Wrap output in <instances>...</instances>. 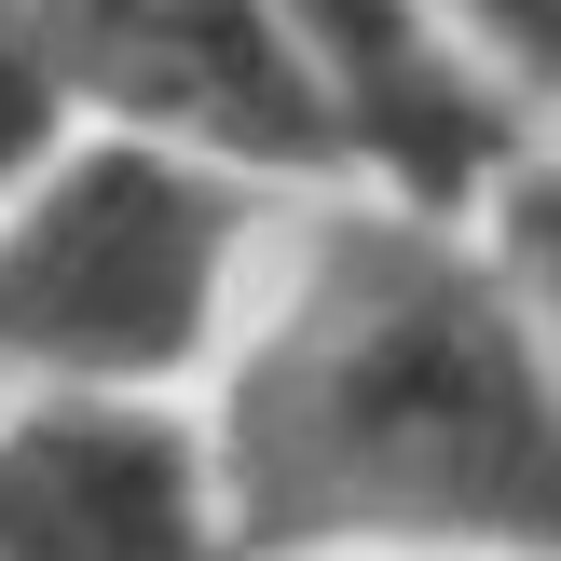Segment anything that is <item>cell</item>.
<instances>
[{
  "label": "cell",
  "instance_id": "obj_1",
  "mask_svg": "<svg viewBox=\"0 0 561 561\" xmlns=\"http://www.w3.org/2000/svg\"><path fill=\"white\" fill-rule=\"evenodd\" d=\"M261 535H507L561 548V370L493 274L411 233H329L233 411Z\"/></svg>",
  "mask_w": 561,
  "mask_h": 561
},
{
  "label": "cell",
  "instance_id": "obj_2",
  "mask_svg": "<svg viewBox=\"0 0 561 561\" xmlns=\"http://www.w3.org/2000/svg\"><path fill=\"white\" fill-rule=\"evenodd\" d=\"M233 206L151 151H110L0 247V356L55 370H164L206 329Z\"/></svg>",
  "mask_w": 561,
  "mask_h": 561
},
{
  "label": "cell",
  "instance_id": "obj_3",
  "mask_svg": "<svg viewBox=\"0 0 561 561\" xmlns=\"http://www.w3.org/2000/svg\"><path fill=\"white\" fill-rule=\"evenodd\" d=\"M42 27H55V69H82L96 96L151 110V124H206L274 164L329 151V96L288 55L274 0H42Z\"/></svg>",
  "mask_w": 561,
  "mask_h": 561
},
{
  "label": "cell",
  "instance_id": "obj_4",
  "mask_svg": "<svg viewBox=\"0 0 561 561\" xmlns=\"http://www.w3.org/2000/svg\"><path fill=\"white\" fill-rule=\"evenodd\" d=\"M0 561H219L164 425L55 411L0 438Z\"/></svg>",
  "mask_w": 561,
  "mask_h": 561
},
{
  "label": "cell",
  "instance_id": "obj_5",
  "mask_svg": "<svg viewBox=\"0 0 561 561\" xmlns=\"http://www.w3.org/2000/svg\"><path fill=\"white\" fill-rule=\"evenodd\" d=\"M274 27H301L329 69V96L356 110L370 151H398L425 192H466L493 164V110L438 69V42L411 27V0H274Z\"/></svg>",
  "mask_w": 561,
  "mask_h": 561
},
{
  "label": "cell",
  "instance_id": "obj_6",
  "mask_svg": "<svg viewBox=\"0 0 561 561\" xmlns=\"http://www.w3.org/2000/svg\"><path fill=\"white\" fill-rule=\"evenodd\" d=\"M27 137H42V42L0 14V164H27Z\"/></svg>",
  "mask_w": 561,
  "mask_h": 561
},
{
  "label": "cell",
  "instance_id": "obj_7",
  "mask_svg": "<svg viewBox=\"0 0 561 561\" xmlns=\"http://www.w3.org/2000/svg\"><path fill=\"white\" fill-rule=\"evenodd\" d=\"M466 14H480V27H493V42H507L535 82H561V0H466Z\"/></svg>",
  "mask_w": 561,
  "mask_h": 561
},
{
  "label": "cell",
  "instance_id": "obj_8",
  "mask_svg": "<svg viewBox=\"0 0 561 561\" xmlns=\"http://www.w3.org/2000/svg\"><path fill=\"white\" fill-rule=\"evenodd\" d=\"M507 233H520V261H535V288L561 301V164H548V179H520V206H507Z\"/></svg>",
  "mask_w": 561,
  "mask_h": 561
}]
</instances>
